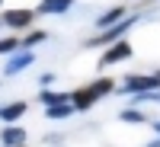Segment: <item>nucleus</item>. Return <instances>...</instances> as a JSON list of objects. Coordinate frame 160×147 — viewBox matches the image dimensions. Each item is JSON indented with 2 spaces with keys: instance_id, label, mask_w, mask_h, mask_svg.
Returning <instances> with one entry per match:
<instances>
[{
  "instance_id": "1a4fd4ad",
  "label": "nucleus",
  "mask_w": 160,
  "mask_h": 147,
  "mask_svg": "<svg viewBox=\"0 0 160 147\" xmlns=\"http://www.w3.org/2000/svg\"><path fill=\"white\" fill-rule=\"evenodd\" d=\"M122 19H125V7H112V10H106L102 16L96 19V26H99V29H112V26L122 22Z\"/></svg>"
},
{
  "instance_id": "20e7f679",
  "label": "nucleus",
  "mask_w": 160,
  "mask_h": 147,
  "mask_svg": "<svg viewBox=\"0 0 160 147\" xmlns=\"http://www.w3.org/2000/svg\"><path fill=\"white\" fill-rule=\"evenodd\" d=\"M131 58V45L128 42H115L102 51V58H99V67H106V64H118V61H128Z\"/></svg>"
},
{
  "instance_id": "4468645a",
  "label": "nucleus",
  "mask_w": 160,
  "mask_h": 147,
  "mask_svg": "<svg viewBox=\"0 0 160 147\" xmlns=\"http://www.w3.org/2000/svg\"><path fill=\"white\" fill-rule=\"evenodd\" d=\"M16 51H19L16 38H0V55H16Z\"/></svg>"
},
{
  "instance_id": "9d476101",
  "label": "nucleus",
  "mask_w": 160,
  "mask_h": 147,
  "mask_svg": "<svg viewBox=\"0 0 160 147\" xmlns=\"http://www.w3.org/2000/svg\"><path fill=\"white\" fill-rule=\"evenodd\" d=\"M71 7H74V0H42V3H38V13L55 16V13H68Z\"/></svg>"
},
{
  "instance_id": "ddd939ff",
  "label": "nucleus",
  "mask_w": 160,
  "mask_h": 147,
  "mask_svg": "<svg viewBox=\"0 0 160 147\" xmlns=\"http://www.w3.org/2000/svg\"><path fill=\"white\" fill-rule=\"evenodd\" d=\"M45 38H48V32H42V29H35V32H29V35H26L22 42H19V45H22L26 51H29L32 45H38V42H45Z\"/></svg>"
},
{
  "instance_id": "2eb2a0df",
  "label": "nucleus",
  "mask_w": 160,
  "mask_h": 147,
  "mask_svg": "<svg viewBox=\"0 0 160 147\" xmlns=\"http://www.w3.org/2000/svg\"><path fill=\"white\" fill-rule=\"evenodd\" d=\"M118 118H122V122H144L141 109H122V112H118Z\"/></svg>"
},
{
  "instance_id": "0eeeda50",
  "label": "nucleus",
  "mask_w": 160,
  "mask_h": 147,
  "mask_svg": "<svg viewBox=\"0 0 160 147\" xmlns=\"http://www.w3.org/2000/svg\"><path fill=\"white\" fill-rule=\"evenodd\" d=\"M26 112H29V105L26 102H10V105H0V122H16V118H22Z\"/></svg>"
},
{
  "instance_id": "9b49d317",
  "label": "nucleus",
  "mask_w": 160,
  "mask_h": 147,
  "mask_svg": "<svg viewBox=\"0 0 160 147\" xmlns=\"http://www.w3.org/2000/svg\"><path fill=\"white\" fill-rule=\"evenodd\" d=\"M71 112H77L71 102H61V105H48V109H45V115H48V118H68Z\"/></svg>"
},
{
  "instance_id": "7ed1b4c3",
  "label": "nucleus",
  "mask_w": 160,
  "mask_h": 147,
  "mask_svg": "<svg viewBox=\"0 0 160 147\" xmlns=\"http://www.w3.org/2000/svg\"><path fill=\"white\" fill-rule=\"evenodd\" d=\"M135 26V16H125L122 22H115L112 29H106L102 35H96V38H90L87 42V48H96V45H115V42H122V35Z\"/></svg>"
},
{
  "instance_id": "f3484780",
  "label": "nucleus",
  "mask_w": 160,
  "mask_h": 147,
  "mask_svg": "<svg viewBox=\"0 0 160 147\" xmlns=\"http://www.w3.org/2000/svg\"><path fill=\"white\" fill-rule=\"evenodd\" d=\"M157 99H160V93H157Z\"/></svg>"
},
{
  "instance_id": "6e6552de",
  "label": "nucleus",
  "mask_w": 160,
  "mask_h": 147,
  "mask_svg": "<svg viewBox=\"0 0 160 147\" xmlns=\"http://www.w3.org/2000/svg\"><path fill=\"white\" fill-rule=\"evenodd\" d=\"M29 138L22 128H16V125H10V128H3V135H0V141H3V147H22V141Z\"/></svg>"
},
{
  "instance_id": "dca6fc26",
  "label": "nucleus",
  "mask_w": 160,
  "mask_h": 147,
  "mask_svg": "<svg viewBox=\"0 0 160 147\" xmlns=\"http://www.w3.org/2000/svg\"><path fill=\"white\" fill-rule=\"evenodd\" d=\"M0 19H3V13H0Z\"/></svg>"
},
{
  "instance_id": "a211bd4d",
  "label": "nucleus",
  "mask_w": 160,
  "mask_h": 147,
  "mask_svg": "<svg viewBox=\"0 0 160 147\" xmlns=\"http://www.w3.org/2000/svg\"><path fill=\"white\" fill-rule=\"evenodd\" d=\"M0 3H3V0H0Z\"/></svg>"
},
{
  "instance_id": "f03ea898",
  "label": "nucleus",
  "mask_w": 160,
  "mask_h": 147,
  "mask_svg": "<svg viewBox=\"0 0 160 147\" xmlns=\"http://www.w3.org/2000/svg\"><path fill=\"white\" fill-rule=\"evenodd\" d=\"M160 90V74H128L122 93H138V96H144V93H157Z\"/></svg>"
},
{
  "instance_id": "423d86ee",
  "label": "nucleus",
  "mask_w": 160,
  "mask_h": 147,
  "mask_svg": "<svg viewBox=\"0 0 160 147\" xmlns=\"http://www.w3.org/2000/svg\"><path fill=\"white\" fill-rule=\"evenodd\" d=\"M32 10H7L3 13V26H10V29H26V26H32Z\"/></svg>"
},
{
  "instance_id": "f257e3e1",
  "label": "nucleus",
  "mask_w": 160,
  "mask_h": 147,
  "mask_svg": "<svg viewBox=\"0 0 160 147\" xmlns=\"http://www.w3.org/2000/svg\"><path fill=\"white\" fill-rule=\"evenodd\" d=\"M112 86H115V83H112L109 77H106V80H96V83H90V86H80L74 96H71V105H74L77 112H87V109H90V105L96 102L99 96L112 93Z\"/></svg>"
},
{
  "instance_id": "f8f14e48",
  "label": "nucleus",
  "mask_w": 160,
  "mask_h": 147,
  "mask_svg": "<svg viewBox=\"0 0 160 147\" xmlns=\"http://www.w3.org/2000/svg\"><path fill=\"white\" fill-rule=\"evenodd\" d=\"M42 102L45 105H61V102H71L68 93H51V90H42Z\"/></svg>"
},
{
  "instance_id": "39448f33",
  "label": "nucleus",
  "mask_w": 160,
  "mask_h": 147,
  "mask_svg": "<svg viewBox=\"0 0 160 147\" xmlns=\"http://www.w3.org/2000/svg\"><path fill=\"white\" fill-rule=\"evenodd\" d=\"M35 64V55L32 51H16V55H10V61H7V67H3V74L7 77H13V74H19V71H26V67H32Z\"/></svg>"
}]
</instances>
